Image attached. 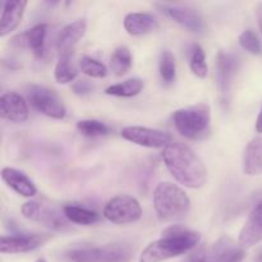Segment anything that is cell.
I'll list each match as a JSON object with an SVG mask.
<instances>
[{
    "label": "cell",
    "mask_w": 262,
    "mask_h": 262,
    "mask_svg": "<svg viewBox=\"0 0 262 262\" xmlns=\"http://www.w3.org/2000/svg\"><path fill=\"white\" fill-rule=\"evenodd\" d=\"M163 160L173 178L188 188H202L207 183V169L194 151L181 142L163 150Z\"/></svg>",
    "instance_id": "cell-1"
},
{
    "label": "cell",
    "mask_w": 262,
    "mask_h": 262,
    "mask_svg": "<svg viewBox=\"0 0 262 262\" xmlns=\"http://www.w3.org/2000/svg\"><path fill=\"white\" fill-rule=\"evenodd\" d=\"M201 241L196 230L187 229L182 225H171L161 234V238L151 242L140 256V262H163L178 257L193 250Z\"/></svg>",
    "instance_id": "cell-2"
},
{
    "label": "cell",
    "mask_w": 262,
    "mask_h": 262,
    "mask_svg": "<svg viewBox=\"0 0 262 262\" xmlns=\"http://www.w3.org/2000/svg\"><path fill=\"white\" fill-rule=\"evenodd\" d=\"M154 207L163 222L184 219L191 210V200L186 192L170 182H161L154 191Z\"/></svg>",
    "instance_id": "cell-3"
},
{
    "label": "cell",
    "mask_w": 262,
    "mask_h": 262,
    "mask_svg": "<svg viewBox=\"0 0 262 262\" xmlns=\"http://www.w3.org/2000/svg\"><path fill=\"white\" fill-rule=\"evenodd\" d=\"M173 122L183 137L194 141L202 140L210 133L211 110L207 104L183 107L174 112Z\"/></svg>",
    "instance_id": "cell-4"
},
{
    "label": "cell",
    "mask_w": 262,
    "mask_h": 262,
    "mask_svg": "<svg viewBox=\"0 0 262 262\" xmlns=\"http://www.w3.org/2000/svg\"><path fill=\"white\" fill-rule=\"evenodd\" d=\"M133 248L124 243H110L100 247L76 248L67 253L71 262H130Z\"/></svg>",
    "instance_id": "cell-5"
},
{
    "label": "cell",
    "mask_w": 262,
    "mask_h": 262,
    "mask_svg": "<svg viewBox=\"0 0 262 262\" xmlns=\"http://www.w3.org/2000/svg\"><path fill=\"white\" fill-rule=\"evenodd\" d=\"M28 102L35 110L53 119H63L67 114L66 105L58 94L49 87L32 84L27 90Z\"/></svg>",
    "instance_id": "cell-6"
},
{
    "label": "cell",
    "mask_w": 262,
    "mask_h": 262,
    "mask_svg": "<svg viewBox=\"0 0 262 262\" xmlns=\"http://www.w3.org/2000/svg\"><path fill=\"white\" fill-rule=\"evenodd\" d=\"M142 216V207L140 202L132 196L120 194L113 197L104 207V217L113 224H130Z\"/></svg>",
    "instance_id": "cell-7"
},
{
    "label": "cell",
    "mask_w": 262,
    "mask_h": 262,
    "mask_svg": "<svg viewBox=\"0 0 262 262\" xmlns=\"http://www.w3.org/2000/svg\"><path fill=\"white\" fill-rule=\"evenodd\" d=\"M120 135L129 142L148 148H163L164 150L170 143H173L171 136L169 133L147 127L133 125V127L123 128Z\"/></svg>",
    "instance_id": "cell-8"
},
{
    "label": "cell",
    "mask_w": 262,
    "mask_h": 262,
    "mask_svg": "<svg viewBox=\"0 0 262 262\" xmlns=\"http://www.w3.org/2000/svg\"><path fill=\"white\" fill-rule=\"evenodd\" d=\"M46 234H20V235H3L0 238V252L9 253H26L37 250L38 247L49 241Z\"/></svg>",
    "instance_id": "cell-9"
},
{
    "label": "cell",
    "mask_w": 262,
    "mask_h": 262,
    "mask_svg": "<svg viewBox=\"0 0 262 262\" xmlns=\"http://www.w3.org/2000/svg\"><path fill=\"white\" fill-rule=\"evenodd\" d=\"M245 248L229 235L220 237L206 253L207 262H242Z\"/></svg>",
    "instance_id": "cell-10"
},
{
    "label": "cell",
    "mask_w": 262,
    "mask_h": 262,
    "mask_svg": "<svg viewBox=\"0 0 262 262\" xmlns=\"http://www.w3.org/2000/svg\"><path fill=\"white\" fill-rule=\"evenodd\" d=\"M238 68H239V61L237 56L230 53L220 51L216 61V82L217 89L223 97H227L230 94Z\"/></svg>",
    "instance_id": "cell-11"
},
{
    "label": "cell",
    "mask_w": 262,
    "mask_h": 262,
    "mask_svg": "<svg viewBox=\"0 0 262 262\" xmlns=\"http://www.w3.org/2000/svg\"><path fill=\"white\" fill-rule=\"evenodd\" d=\"M0 115L3 119L13 123H25L30 117L26 100L17 92H5L0 97Z\"/></svg>",
    "instance_id": "cell-12"
},
{
    "label": "cell",
    "mask_w": 262,
    "mask_h": 262,
    "mask_svg": "<svg viewBox=\"0 0 262 262\" xmlns=\"http://www.w3.org/2000/svg\"><path fill=\"white\" fill-rule=\"evenodd\" d=\"M87 31L86 19H76L67 25L56 38V50L59 56H71L77 43L83 38Z\"/></svg>",
    "instance_id": "cell-13"
},
{
    "label": "cell",
    "mask_w": 262,
    "mask_h": 262,
    "mask_svg": "<svg viewBox=\"0 0 262 262\" xmlns=\"http://www.w3.org/2000/svg\"><path fill=\"white\" fill-rule=\"evenodd\" d=\"M160 8L168 17H170L171 19L176 20L178 25H181L182 27L186 28L189 32L200 33L204 30L202 18L200 17L199 13L194 9H192V8L177 4H160Z\"/></svg>",
    "instance_id": "cell-14"
},
{
    "label": "cell",
    "mask_w": 262,
    "mask_h": 262,
    "mask_svg": "<svg viewBox=\"0 0 262 262\" xmlns=\"http://www.w3.org/2000/svg\"><path fill=\"white\" fill-rule=\"evenodd\" d=\"M262 241V200L253 207L247 222L241 229L238 243L243 248H250Z\"/></svg>",
    "instance_id": "cell-15"
},
{
    "label": "cell",
    "mask_w": 262,
    "mask_h": 262,
    "mask_svg": "<svg viewBox=\"0 0 262 262\" xmlns=\"http://www.w3.org/2000/svg\"><path fill=\"white\" fill-rule=\"evenodd\" d=\"M27 2L26 0H12V2H3L2 15H0V37L17 30L22 22Z\"/></svg>",
    "instance_id": "cell-16"
},
{
    "label": "cell",
    "mask_w": 262,
    "mask_h": 262,
    "mask_svg": "<svg viewBox=\"0 0 262 262\" xmlns=\"http://www.w3.org/2000/svg\"><path fill=\"white\" fill-rule=\"evenodd\" d=\"M46 36H48V25L41 23L33 26L23 35L13 38V42L17 43L18 46H27L36 56L42 58L46 50Z\"/></svg>",
    "instance_id": "cell-17"
},
{
    "label": "cell",
    "mask_w": 262,
    "mask_h": 262,
    "mask_svg": "<svg viewBox=\"0 0 262 262\" xmlns=\"http://www.w3.org/2000/svg\"><path fill=\"white\" fill-rule=\"evenodd\" d=\"M2 178L4 183L19 196L33 197L37 193V188L33 182L18 169L9 168V166L4 168L2 170Z\"/></svg>",
    "instance_id": "cell-18"
},
{
    "label": "cell",
    "mask_w": 262,
    "mask_h": 262,
    "mask_svg": "<svg viewBox=\"0 0 262 262\" xmlns=\"http://www.w3.org/2000/svg\"><path fill=\"white\" fill-rule=\"evenodd\" d=\"M22 214L26 219L46 223L49 227L61 228L64 225L63 222H60L58 215H55L53 210L46 207L45 205L40 204L38 201H28L23 204Z\"/></svg>",
    "instance_id": "cell-19"
},
{
    "label": "cell",
    "mask_w": 262,
    "mask_h": 262,
    "mask_svg": "<svg viewBox=\"0 0 262 262\" xmlns=\"http://www.w3.org/2000/svg\"><path fill=\"white\" fill-rule=\"evenodd\" d=\"M243 171L251 177L262 174V136L251 141L243 154Z\"/></svg>",
    "instance_id": "cell-20"
},
{
    "label": "cell",
    "mask_w": 262,
    "mask_h": 262,
    "mask_svg": "<svg viewBox=\"0 0 262 262\" xmlns=\"http://www.w3.org/2000/svg\"><path fill=\"white\" fill-rule=\"evenodd\" d=\"M156 19L150 13H128L124 18V28L130 36H143L156 28Z\"/></svg>",
    "instance_id": "cell-21"
},
{
    "label": "cell",
    "mask_w": 262,
    "mask_h": 262,
    "mask_svg": "<svg viewBox=\"0 0 262 262\" xmlns=\"http://www.w3.org/2000/svg\"><path fill=\"white\" fill-rule=\"evenodd\" d=\"M63 211L64 216L74 224L91 225L99 222L100 219L97 212L86 209V207L77 206V205H67Z\"/></svg>",
    "instance_id": "cell-22"
},
{
    "label": "cell",
    "mask_w": 262,
    "mask_h": 262,
    "mask_svg": "<svg viewBox=\"0 0 262 262\" xmlns=\"http://www.w3.org/2000/svg\"><path fill=\"white\" fill-rule=\"evenodd\" d=\"M143 89V81L140 78H129L125 79L124 82L120 83L112 84L105 90L106 95L110 96H118V97H133L137 96Z\"/></svg>",
    "instance_id": "cell-23"
},
{
    "label": "cell",
    "mask_w": 262,
    "mask_h": 262,
    "mask_svg": "<svg viewBox=\"0 0 262 262\" xmlns=\"http://www.w3.org/2000/svg\"><path fill=\"white\" fill-rule=\"evenodd\" d=\"M110 67H112V71L114 72L115 76L120 77L128 73V71L132 67V54H130L129 49L125 48V46L115 49L112 58H110Z\"/></svg>",
    "instance_id": "cell-24"
},
{
    "label": "cell",
    "mask_w": 262,
    "mask_h": 262,
    "mask_svg": "<svg viewBox=\"0 0 262 262\" xmlns=\"http://www.w3.org/2000/svg\"><path fill=\"white\" fill-rule=\"evenodd\" d=\"M77 72L76 66L71 60V56H59V60L54 69V77L55 81L60 84L71 83L76 79Z\"/></svg>",
    "instance_id": "cell-25"
},
{
    "label": "cell",
    "mask_w": 262,
    "mask_h": 262,
    "mask_svg": "<svg viewBox=\"0 0 262 262\" xmlns=\"http://www.w3.org/2000/svg\"><path fill=\"white\" fill-rule=\"evenodd\" d=\"M189 67H191L192 73L199 78H205L207 76L209 67H207L206 61V54L199 43H194L192 46L191 55H189Z\"/></svg>",
    "instance_id": "cell-26"
},
{
    "label": "cell",
    "mask_w": 262,
    "mask_h": 262,
    "mask_svg": "<svg viewBox=\"0 0 262 262\" xmlns=\"http://www.w3.org/2000/svg\"><path fill=\"white\" fill-rule=\"evenodd\" d=\"M160 76L161 79L166 84H170L176 81L177 76V66L176 59L171 51L164 50L160 56Z\"/></svg>",
    "instance_id": "cell-27"
},
{
    "label": "cell",
    "mask_w": 262,
    "mask_h": 262,
    "mask_svg": "<svg viewBox=\"0 0 262 262\" xmlns=\"http://www.w3.org/2000/svg\"><path fill=\"white\" fill-rule=\"evenodd\" d=\"M79 68H81L82 73L91 77V78H104L107 74V69L105 67V64H102L101 61L87 55L81 58V60H79Z\"/></svg>",
    "instance_id": "cell-28"
},
{
    "label": "cell",
    "mask_w": 262,
    "mask_h": 262,
    "mask_svg": "<svg viewBox=\"0 0 262 262\" xmlns=\"http://www.w3.org/2000/svg\"><path fill=\"white\" fill-rule=\"evenodd\" d=\"M77 129L86 137H100V136H106L109 133V127L105 123L99 122L95 119L79 120L77 123Z\"/></svg>",
    "instance_id": "cell-29"
},
{
    "label": "cell",
    "mask_w": 262,
    "mask_h": 262,
    "mask_svg": "<svg viewBox=\"0 0 262 262\" xmlns=\"http://www.w3.org/2000/svg\"><path fill=\"white\" fill-rule=\"evenodd\" d=\"M239 43L246 51H248L252 55H260L262 53V46L260 42V38L256 35L255 31L246 30L245 32L241 33Z\"/></svg>",
    "instance_id": "cell-30"
},
{
    "label": "cell",
    "mask_w": 262,
    "mask_h": 262,
    "mask_svg": "<svg viewBox=\"0 0 262 262\" xmlns=\"http://www.w3.org/2000/svg\"><path fill=\"white\" fill-rule=\"evenodd\" d=\"M72 90L77 95H86L92 91V84L89 81H78L72 86Z\"/></svg>",
    "instance_id": "cell-31"
},
{
    "label": "cell",
    "mask_w": 262,
    "mask_h": 262,
    "mask_svg": "<svg viewBox=\"0 0 262 262\" xmlns=\"http://www.w3.org/2000/svg\"><path fill=\"white\" fill-rule=\"evenodd\" d=\"M256 18H257L258 27H260V31L262 33V3H258L256 5Z\"/></svg>",
    "instance_id": "cell-32"
},
{
    "label": "cell",
    "mask_w": 262,
    "mask_h": 262,
    "mask_svg": "<svg viewBox=\"0 0 262 262\" xmlns=\"http://www.w3.org/2000/svg\"><path fill=\"white\" fill-rule=\"evenodd\" d=\"M188 262H207L206 260V253L199 252L197 255H194Z\"/></svg>",
    "instance_id": "cell-33"
},
{
    "label": "cell",
    "mask_w": 262,
    "mask_h": 262,
    "mask_svg": "<svg viewBox=\"0 0 262 262\" xmlns=\"http://www.w3.org/2000/svg\"><path fill=\"white\" fill-rule=\"evenodd\" d=\"M255 128H256V132L262 133V107H261L260 114H258V117H257V120H256Z\"/></svg>",
    "instance_id": "cell-34"
},
{
    "label": "cell",
    "mask_w": 262,
    "mask_h": 262,
    "mask_svg": "<svg viewBox=\"0 0 262 262\" xmlns=\"http://www.w3.org/2000/svg\"><path fill=\"white\" fill-rule=\"evenodd\" d=\"M257 262H262V252L260 253V256H258V258H257Z\"/></svg>",
    "instance_id": "cell-35"
},
{
    "label": "cell",
    "mask_w": 262,
    "mask_h": 262,
    "mask_svg": "<svg viewBox=\"0 0 262 262\" xmlns=\"http://www.w3.org/2000/svg\"><path fill=\"white\" fill-rule=\"evenodd\" d=\"M36 262H46L45 260H43V258H38V260L37 261H36Z\"/></svg>",
    "instance_id": "cell-36"
}]
</instances>
